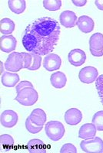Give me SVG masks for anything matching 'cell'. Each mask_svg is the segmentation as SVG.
<instances>
[{"label": "cell", "mask_w": 103, "mask_h": 153, "mask_svg": "<svg viewBox=\"0 0 103 153\" xmlns=\"http://www.w3.org/2000/svg\"><path fill=\"white\" fill-rule=\"evenodd\" d=\"M0 145L1 149L5 152L9 151L14 146V139L9 134H3L0 136Z\"/></svg>", "instance_id": "22"}, {"label": "cell", "mask_w": 103, "mask_h": 153, "mask_svg": "<svg viewBox=\"0 0 103 153\" xmlns=\"http://www.w3.org/2000/svg\"><path fill=\"white\" fill-rule=\"evenodd\" d=\"M26 129L30 133L37 134L42 130L43 126H38L36 124H35L32 121L30 117H28V118L26 120Z\"/></svg>", "instance_id": "26"}, {"label": "cell", "mask_w": 103, "mask_h": 153, "mask_svg": "<svg viewBox=\"0 0 103 153\" xmlns=\"http://www.w3.org/2000/svg\"><path fill=\"white\" fill-rule=\"evenodd\" d=\"M19 76L17 74L10 71H5L1 76V82L2 85L7 87H13L19 83Z\"/></svg>", "instance_id": "15"}, {"label": "cell", "mask_w": 103, "mask_h": 153, "mask_svg": "<svg viewBox=\"0 0 103 153\" xmlns=\"http://www.w3.org/2000/svg\"><path fill=\"white\" fill-rule=\"evenodd\" d=\"M90 49L100 51L103 49V34L97 32L93 34L89 39Z\"/></svg>", "instance_id": "19"}, {"label": "cell", "mask_w": 103, "mask_h": 153, "mask_svg": "<svg viewBox=\"0 0 103 153\" xmlns=\"http://www.w3.org/2000/svg\"><path fill=\"white\" fill-rule=\"evenodd\" d=\"M72 2L75 5V6L82 7V6H84V5L87 3V1H86V0H72Z\"/></svg>", "instance_id": "31"}, {"label": "cell", "mask_w": 103, "mask_h": 153, "mask_svg": "<svg viewBox=\"0 0 103 153\" xmlns=\"http://www.w3.org/2000/svg\"><path fill=\"white\" fill-rule=\"evenodd\" d=\"M23 58V68L28 69L32 64V57L29 53L21 52Z\"/></svg>", "instance_id": "29"}, {"label": "cell", "mask_w": 103, "mask_h": 153, "mask_svg": "<svg viewBox=\"0 0 103 153\" xmlns=\"http://www.w3.org/2000/svg\"><path fill=\"white\" fill-rule=\"evenodd\" d=\"M80 148L87 153H103V140L99 137L83 139L80 143Z\"/></svg>", "instance_id": "4"}, {"label": "cell", "mask_w": 103, "mask_h": 153, "mask_svg": "<svg viewBox=\"0 0 103 153\" xmlns=\"http://www.w3.org/2000/svg\"><path fill=\"white\" fill-rule=\"evenodd\" d=\"M29 54L32 57V64L29 68H28V70H29V71H36L41 67L42 56L31 52H29Z\"/></svg>", "instance_id": "25"}, {"label": "cell", "mask_w": 103, "mask_h": 153, "mask_svg": "<svg viewBox=\"0 0 103 153\" xmlns=\"http://www.w3.org/2000/svg\"><path fill=\"white\" fill-rule=\"evenodd\" d=\"M76 153L77 149L75 146L72 145V143H66V144L63 145L60 150V153Z\"/></svg>", "instance_id": "28"}, {"label": "cell", "mask_w": 103, "mask_h": 153, "mask_svg": "<svg viewBox=\"0 0 103 153\" xmlns=\"http://www.w3.org/2000/svg\"><path fill=\"white\" fill-rule=\"evenodd\" d=\"M26 87H33V85L32 84L31 82L27 81V80H24V81H22L20 83H19V84L16 87V93H19L23 90Z\"/></svg>", "instance_id": "30"}, {"label": "cell", "mask_w": 103, "mask_h": 153, "mask_svg": "<svg viewBox=\"0 0 103 153\" xmlns=\"http://www.w3.org/2000/svg\"><path fill=\"white\" fill-rule=\"evenodd\" d=\"M95 4L99 10H103V0H96L95 1Z\"/></svg>", "instance_id": "33"}, {"label": "cell", "mask_w": 103, "mask_h": 153, "mask_svg": "<svg viewBox=\"0 0 103 153\" xmlns=\"http://www.w3.org/2000/svg\"><path fill=\"white\" fill-rule=\"evenodd\" d=\"M4 67L10 72L19 71L23 68V58L21 52H12L5 62Z\"/></svg>", "instance_id": "5"}, {"label": "cell", "mask_w": 103, "mask_h": 153, "mask_svg": "<svg viewBox=\"0 0 103 153\" xmlns=\"http://www.w3.org/2000/svg\"><path fill=\"white\" fill-rule=\"evenodd\" d=\"M8 4L10 10L16 14H22L26 7L25 0H9Z\"/></svg>", "instance_id": "21"}, {"label": "cell", "mask_w": 103, "mask_h": 153, "mask_svg": "<svg viewBox=\"0 0 103 153\" xmlns=\"http://www.w3.org/2000/svg\"><path fill=\"white\" fill-rule=\"evenodd\" d=\"M60 24L66 28H73L76 25L78 18L74 12L70 10L64 11L59 16Z\"/></svg>", "instance_id": "9"}, {"label": "cell", "mask_w": 103, "mask_h": 153, "mask_svg": "<svg viewBox=\"0 0 103 153\" xmlns=\"http://www.w3.org/2000/svg\"><path fill=\"white\" fill-rule=\"evenodd\" d=\"M76 25L79 29L84 33H90L94 29V22L92 19L87 16H82L77 21Z\"/></svg>", "instance_id": "13"}, {"label": "cell", "mask_w": 103, "mask_h": 153, "mask_svg": "<svg viewBox=\"0 0 103 153\" xmlns=\"http://www.w3.org/2000/svg\"><path fill=\"white\" fill-rule=\"evenodd\" d=\"M38 95L33 87H26L16 95V100L23 106H32L37 102Z\"/></svg>", "instance_id": "3"}, {"label": "cell", "mask_w": 103, "mask_h": 153, "mask_svg": "<svg viewBox=\"0 0 103 153\" xmlns=\"http://www.w3.org/2000/svg\"><path fill=\"white\" fill-rule=\"evenodd\" d=\"M95 87L101 104L103 105V74L98 76V78L96 79Z\"/></svg>", "instance_id": "27"}, {"label": "cell", "mask_w": 103, "mask_h": 153, "mask_svg": "<svg viewBox=\"0 0 103 153\" xmlns=\"http://www.w3.org/2000/svg\"><path fill=\"white\" fill-rule=\"evenodd\" d=\"M64 119L67 124L70 126H76L82 120V113L79 109L76 108H71L67 110L64 116Z\"/></svg>", "instance_id": "10"}, {"label": "cell", "mask_w": 103, "mask_h": 153, "mask_svg": "<svg viewBox=\"0 0 103 153\" xmlns=\"http://www.w3.org/2000/svg\"><path fill=\"white\" fill-rule=\"evenodd\" d=\"M98 72L95 68L87 66L80 70L79 74V78L82 83L89 84L95 81L98 78Z\"/></svg>", "instance_id": "6"}, {"label": "cell", "mask_w": 103, "mask_h": 153, "mask_svg": "<svg viewBox=\"0 0 103 153\" xmlns=\"http://www.w3.org/2000/svg\"><path fill=\"white\" fill-rule=\"evenodd\" d=\"M43 6L49 11H57L62 6L61 0H44Z\"/></svg>", "instance_id": "23"}, {"label": "cell", "mask_w": 103, "mask_h": 153, "mask_svg": "<svg viewBox=\"0 0 103 153\" xmlns=\"http://www.w3.org/2000/svg\"><path fill=\"white\" fill-rule=\"evenodd\" d=\"M15 29L14 22L10 19L5 18L0 22V31L4 35H9L13 32Z\"/></svg>", "instance_id": "20"}, {"label": "cell", "mask_w": 103, "mask_h": 153, "mask_svg": "<svg viewBox=\"0 0 103 153\" xmlns=\"http://www.w3.org/2000/svg\"><path fill=\"white\" fill-rule=\"evenodd\" d=\"M62 65V60L58 54L54 53L46 55L43 60V67L48 71H54L60 68Z\"/></svg>", "instance_id": "7"}, {"label": "cell", "mask_w": 103, "mask_h": 153, "mask_svg": "<svg viewBox=\"0 0 103 153\" xmlns=\"http://www.w3.org/2000/svg\"><path fill=\"white\" fill-rule=\"evenodd\" d=\"M17 41L12 35H3L0 38V48L5 53H11L16 49Z\"/></svg>", "instance_id": "12"}, {"label": "cell", "mask_w": 103, "mask_h": 153, "mask_svg": "<svg viewBox=\"0 0 103 153\" xmlns=\"http://www.w3.org/2000/svg\"><path fill=\"white\" fill-rule=\"evenodd\" d=\"M96 132L97 129L92 123H86L80 127L79 137L82 139H92L95 136Z\"/></svg>", "instance_id": "14"}, {"label": "cell", "mask_w": 103, "mask_h": 153, "mask_svg": "<svg viewBox=\"0 0 103 153\" xmlns=\"http://www.w3.org/2000/svg\"><path fill=\"white\" fill-rule=\"evenodd\" d=\"M46 136L53 141H59L65 135V127L59 121L53 120L49 121L45 126Z\"/></svg>", "instance_id": "2"}, {"label": "cell", "mask_w": 103, "mask_h": 153, "mask_svg": "<svg viewBox=\"0 0 103 153\" xmlns=\"http://www.w3.org/2000/svg\"><path fill=\"white\" fill-rule=\"evenodd\" d=\"M90 52L95 57H101V56H103V49L100 51H95L92 50V49H90Z\"/></svg>", "instance_id": "32"}, {"label": "cell", "mask_w": 103, "mask_h": 153, "mask_svg": "<svg viewBox=\"0 0 103 153\" xmlns=\"http://www.w3.org/2000/svg\"><path fill=\"white\" fill-rule=\"evenodd\" d=\"M29 117L34 123L40 126H43L47 120V117H46L45 111L39 108H37V109L32 110Z\"/></svg>", "instance_id": "17"}, {"label": "cell", "mask_w": 103, "mask_h": 153, "mask_svg": "<svg viewBox=\"0 0 103 153\" xmlns=\"http://www.w3.org/2000/svg\"><path fill=\"white\" fill-rule=\"evenodd\" d=\"M51 84L56 89H62L66 85L67 78L64 73L60 71L55 72L51 75Z\"/></svg>", "instance_id": "16"}, {"label": "cell", "mask_w": 103, "mask_h": 153, "mask_svg": "<svg viewBox=\"0 0 103 153\" xmlns=\"http://www.w3.org/2000/svg\"><path fill=\"white\" fill-rule=\"evenodd\" d=\"M92 124L98 131H103V111H98L92 117Z\"/></svg>", "instance_id": "24"}, {"label": "cell", "mask_w": 103, "mask_h": 153, "mask_svg": "<svg viewBox=\"0 0 103 153\" xmlns=\"http://www.w3.org/2000/svg\"><path fill=\"white\" fill-rule=\"evenodd\" d=\"M18 115L13 110H5L1 114V123L4 127L12 128L17 124Z\"/></svg>", "instance_id": "11"}, {"label": "cell", "mask_w": 103, "mask_h": 153, "mask_svg": "<svg viewBox=\"0 0 103 153\" xmlns=\"http://www.w3.org/2000/svg\"><path fill=\"white\" fill-rule=\"evenodd\" d=\"M27 149L30 153H46V146L40 139H32L27 144Z\"/></svg>", "instance_id": "18"}, {"label": "cell", "mask_w": 103, "mask_h": 153, "mask_svg": "<svg viewBox=\"0 0 103 153\" xmlns=\"http://www.w3.org/2000/svg\"><path fill=\"white\" fill-rule=\"evenodd\" d=\"M0 64H1V74H3L4 73V71H3V66H4V65L3 64H2V62H0Z\"/></svg>", "instance_id": "34"}, {"label": "cell", "mask_w": 103, "mask_h": 153, "mask_svg": "<svg viewBox=\"0 0 103 153\" xmlns=\"http://www.w3.org/2000/svg\"><path fill=\"white\" fill-rule=\"evenodd\" d=\"M61 28L56 19L42 17L26 28L23 35V45L29 52L40 56L53 51L59 40Z\"/></svg>", "instance_id": "1"}, {"label": "cell", "mask_w": 103, "mask_h": 153, "mask_svg": "<svg viewBox=\"0 0 103 153\" xmlns=\"http://www.w3.org/2000/svg\"><path fill=\"white\" fill-rule=\"evenodd\" d=\"M68 60L72 65L79 67L85 64L86 61V54L84 51L75 48L70 51L68 55Z\"/></svg>", "instance_id": "8"}]
</instances>
